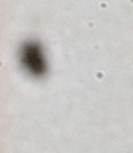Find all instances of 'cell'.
I'll list each match as a JSON object with an SVG mask.
<instances>
[{"label":"cell","mask_w":133,"mask_h":153,"mask_svg":"<svg viewBox=\"0 0 133 153\" xmlns=\"http://www.w3.org/2000/svg\"><path fill=\"white\" fill-rule=\"evenodd\" d=\"M23 60L26 66L33 74H43L45 71V62L42 57V53L36 44H28L25 46L23 54Z\"/></svg>","instance_id":"obj_1"}]
</instances>
